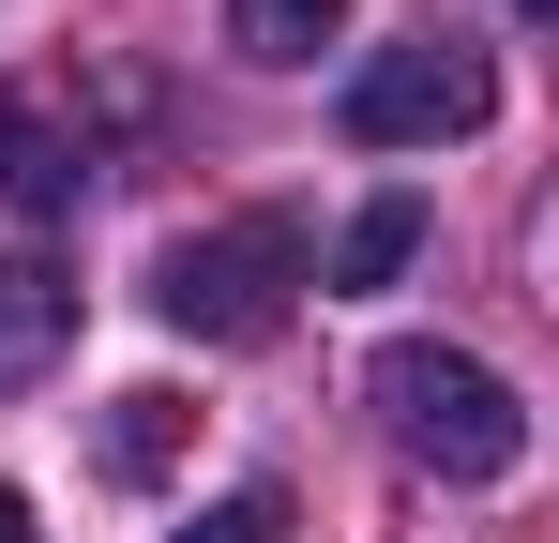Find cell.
<instances>
[{"label":"cell","mask_w":559,"mask_h":543,"mask_svg":"<svg viewBox=\"0 0 559 543\" xmlns=\"http://www.w3.org/2000/svg\"><path fill=\"white\" fill-rule=\"evenodd\" d=\"M76 136H46V121H31V106H15V90H0V196H15V212H76Z\"/></svg>","instance_id":"5"},{"label":"cell","mask_w":559,"mask_h":543,"mask_svg":"<svg viewBox=\"0 0 559 543\" xmlns=\"http://www.w3.org/2000/svg\"><path fill=\"white\" fill-rule=\"evenodd\" d=\"M0 543H31V498H15V483H0Z\"/></svg>","instance_id":"10"},{"label":"cell","mask_w":559,"mask_h":543,"mask_svg":"<svg viewBox=\"0 0 559 543\" xmlns=\"http://www.w3.org/2000/svg\"><path fill=\"white\" fill-rule=\"evenodd\" d=\"M514 15H559V0H514Z\"/></svg>","instance_id":"11"},{"label":"cell","mask_w":559,"mask_h":543,"mask_svg":"<svg viewBox=\"0 0 559 543\" xmlns=\"http://www.w3.org/2000/svg\"><path fill=\"white\" fill-rule=\"evenodd\" d=\"M167 452H182V393H121V408H106V468H121V483H152Z\"/></svg>","instance_id":"8"},{"label":"cell","mask_w":559,"mask_h":543,"mask_svg":"<svg viewBox=\"0 0 559 543\" xmlns=\"http://www.w3.org/2000/svg\"><path fill=\"white\" fill-rule=\"evenodd\" d=\"M167 543H287V498H273V483H242V498H212V514L167 529Z\"/></svg>","instance_id":"9"},{"label":"cell","mask_w":559,"mask_h":543,"mask_svg":"<svg viewBox=\"0 0 559 543\" xmlns=\"http://www.w3.org/2000/svg\"><path fill=\"white\" fill-rule=\"evenodd\" d=\"M408 257H424V196H364L348 242H333V287H393Z\"/></svg>","instance_id":"7"},{"label":"cell","mask_w":559,"mask_h":543,"mask_svg":"<svg viewBox=\"0 0 559 543\" xmlns=\"http://www.w3.org/2000/svg\"><path fill=\"white\" fill-rule=\"evenodd\" d=\"M302 287H318V257H302V227H287V212L182 227V242L152 257L167 333H212V348H258V333H287V302H302Z\"/></svg>","instance_id":"2"},{"label":"cell","mask_w":559,"mask_h":543,"mask_svg":"<svg viewBox=\"0 0 559 543\" xmlns=\"http://www.w3.org/2000/svg\"><path fill=\"white\" fill-rule=\"evenodd\" d=\"M61 348H76V287H61V272H31V257H0V393H15V377H46Z\"/></svg>","instance_id":"4"},{"label":"cell","mask_w":559,"mask_h":543,"mask_svg":"<svg viewBox=\"0 0 559 543\" xmlns=\"http://www.w3.org/2000/svg\"><path fill=\"white\" fill-rule=\"evenodd\" d=\"M378 423L408 468H439V483H514L530 468V408H514V377L468 348H378Z\"/></svg>","instance_id":"1"},{"label":"cell","mask_w":559,"mask_h":543,"mask_svg":"<svg viewBox=\"0 0 559 543\" xmlns=\"http://www.w3.org/2000/svg\"><path fill=\"white\" fill-rule=\"evenodd\" d=\"M484 106H499V61L454 46V31H408L348 76V136L364 152H439V136H484Z\"/></svg>","instance_id":"3"},{"label":"cell","mask_w":559,"mask_h":543,"mask_svg":"<svg viewBox=\"0 0 559 543\" xmlns=\"http://www.w3.org/2000/svg\"><path fill=\"white\" fill-rule=\"evenodd\" d=\"M333 31H348V0H227V46H242V61H318V46H333Z\"/></svg>","instance_id":"6"}]
</instances>
